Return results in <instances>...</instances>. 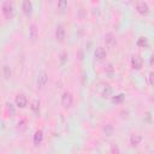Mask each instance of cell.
Instances as JSON below:
<instances>
[{
    "instance_id": "cell-6",
    "label": "cell",
    "mask_w": 154,
    "mask_h": 154,
    "mask_svg": "<svg viewBox=\"0 0 154 154\" xmlns=\"http://www.w3.org/2000/svg\"><path fill=\"white\" fill-rule=\"evenodd\" d=\"M47 81H48V75L45 71H41L38 73V76H37V87L38 88H43L47 84Z\"/></svg>"
},
{
    "instance_id": "cell-21",
    "label": "cell",
    "mask_w": 154,
    "mask_h": 154,
    "mask_svg": "<svg viewBox=\"0 0 154 154\" xmlns=\"http://www.w3.org/2000/svg\"><path fill=\"white\" fill-rule=\"evenodd\" d=\"M25 123H26L25 120H20V122L18 123V129H19L20 131H23V130L25 129Z\"/></svg>"
},
{
    "instance_id": "cell-12",
    "label": "cell",
    "mask_w": 154,
    "mask_h": 154,
    "mask_svg": "<svg viewBox=\"0 0 154 154\" xmlns=\"http://www.w3.org/2000/svg\"><path fill=\"white\" fill-rule=\"evenodd\" d=\"M30 108H31V111H32L35 114H38V113H40V101H38L37 99L32 100Z\"/></svg>"
},
{
    "instance_id": "cell-22",
    "label": "cell",
    "mask_w": 154,
    "mask_h": 154,
    "mask_svg": "<svg viewBox=\"0 0 154 154\" xmlns=\"http://www.w3.org/2000/svg\"><path fill=\"white\" fill-rule=\"evenodd\" d=\"M149 84L153 85V72H149Z\"/></svg>"
},
{
    "instance_id": "cell-20",
    "label": "cell",
    "mask_w": 154,
    "mask_h": 154,
    "mask_svg": "<svg viewBox=\"0 0 154 154\" xmlns=\"http://www.w3.org/2000/svg\"><path fill=\"white\" fill-rule=\"evenodd\" d=\"M124 99H125V95H124V94H119V95L113 96V101H114V102H123Z\"/></svg>"
},
{
    "instance_id": "cell-14",
    "label": "cell",
    "mask_w": 154,
    "mask_h": 154,
    "mask_svg": "<svg viewBox=\"0 0 154 154\" xmlns=\"http://www.w3.org/2000/svg\"><path fill=\"white\" fill-rule=\"evenodd\" d=\"M101 95H102L103 97H109V96L112 95V88H111L108 84L103 85V90L101 91Z\"/></svg>"
},
{
    "instance_id": "cell-8",
    "label": "cell",
    "mask_w": 154,
    "mask_h": 154,
    "mask_svg": "<svg viewBox=\"0 0 154 154\" xmlns=\"http://www.w3.org/2000/svg\"><path fill=\"white\" fill-rule=\"evenodd\" d=\"M14 101H16V105L18 107H20V108H24L26 106V103H28V99H26V96L24 94H18L16 96V100Z\"/></svg>"
},
{
    "instance_id": "cell-18",
    "label": "cell",
    "mask_w": 154,
    "mask_h": 154,
    "mask_svg": "<svg viewBox=\"0 0 154 154\" xmlns=\"http://www.w3.org/2000/svg\"><path fill=\"white\" fill-rule=\"evenodd\" d=\"M103 131H105V134H106L107 136H112V134H113V128H112V125H111V124H107V125L103 128Z\"/></svg>"
},
{
    "instance_id": "cell-1",
    "label": "cell",
    "mask_w": 154,
    "mask_h": 154,
    "mask_svg": "<svg viewBox=\"0 0 154 154\" xmlns=\"http://www.w3.org/2000/svg\"><path fill=\"white\" fill-rule=\"evenodd\" d=\"M1 10H2V14H4V17H5L6 19H11V18L13 17V14H14L13 5H12L10 1H5V2L2 4Z\"/></svg>"
},
{
    "instance_id": "cell-16",
    "label": "cell",
    "mask_w": 154,
    "mask_h": 154,
    "mask_svg": "<svg viewBox=\"0 0 154 154\" xmlns=\"http://www.w3.org/2000/svg\"><path fill=\"white\" fill-rule=\"evenodd\" d=\"M136 45H137L138 47H147V46H148V40H147V37H140V38L137 40Z\"/></svg>"
},
{
    "instance_id": "cell-5",
    "label": "cell",
    "mask_w": 154,
    "mask_h": 154,
    "mask_svg": "<svg viewBox=\"0 0 154 154\" xmlns=\"http://www.w3.org/2000/svg\"><path fill=\"white\" fill-rule=\"evenodd\" d=\"M105 43L108 48H113L117 45V38H116L113 32H107L105 35Z\"/></svg>"
},
{
    "instance_id": "cell-15",
    "label": "cell",
    "mask_w": 154,
    "mask_h": 154,
    "mask_svg": "<svg viewBox=\"0 0 154 154\" xmlns=\"http://www.w3.org/2000/svg\"><path fill=\"white\" fill-rule=\"evenodd\" d=\"M141 141H142V136H140V135H131V137H130V142L132 146H137Z\"/></svg>"
},
{
    "instance_id": "cell-19",
    "label": "cell",
    "mask_w": 154,
    "mask_h": 154,
    "mask_svg": "<svg viewBox=\"0 0 154 154\" xmlns=\"http://www.w3.org/2000/svg\"><path fill=\"white\" fill-rule=\"evenodd\" d=\"M11 73H12V72H11V69H10L7 65H5V66H4V77L8 79V78L11 77Z\"/></svg>"
},
{
    "instance_id": "cell-2",
    "label": "cell",
    "mask_w": 154,
    "mask_h": 154,
    "mask_svg": "<svg viewBox=\"0 0 154 154\" xmlns=\"http://www.w3.org/2000/svg\"><path fill=\"white\" fill-rule=\"evenodd\" d=\"M72 102H73V97H72L71 93L65 91L61 95V105H63V107L64 108H70L72 106Z\"/></svg>"
},
{
    "instance_id": "cell-13",
    "label": "cell",
    "mask_w": 154,
    "mask_h": 154,
    "mask_svg": "<svg viewBox=\"0 0 154 154\" xmlns=\"http://www.w3.org/2000/svg\"><path fill=\"white\" fill-rule=\"evenodd\" d=\"M29 34H30V37L31 40H35L38 35V30H37V26L35 24H31L30 25V29H29Z\"/></svg>"
},
{
    "instance_id": "cell-17",
    "label": "cell",
    "mask_w": 154,
    "mask_h": 154,
    "mask_svg": "<svg viewBox=\"0 0 154 154\" xmlns=\"http://www.w3.org/2000/svg\"><path fill=\"white\" fill-rule=\"evenodd\" d=\"M66 7H67V1H66V0H60V1L58 2V10H60L61 12L65 11Z\"/></svg>"
},
{
    "instance_id": "cell-7",
    "label": "cell",
    "mask_w": 154,
    "mask_h": 154,
    "mask_svg": "<svg viewBox=\"0 0 154 154\" xmlns=\"http://www.w3.org/2000/svg\"><path fill=\"white\" fill-rule=\"evenodd\" d=\"M55 38L59 42H63L64 38H65V29H64V26L61 24H59L57 26V29H55Z\"/></svg>"
},
{
    "instance_id": "cell-4",
    "label": "cell",
    "mask_w": 154,
    "mask_h": 154,
    "mask_svg": "<svg viewBox=\"0 0 154 154\" xmlns=\"http://www.w3.org/2000/svg\"><path fill=\"white\" fill-rule=\"evenodd\" d=\"M136 10H137V12H138L140 14H142V16H146V14L149 13V6H148V4L144 2V1H138V2H136Z\"/></svg>"
},
{
    "instance_id": "cell-3",
    "label": "cell",
    "mask_w": 154,
    "mask_h": 154,
    "mask_svg": "<svg viewBox=\"0 0 154 154\" xmlns=\"http://www.w3.org/2000/svg\"><path fill=\"white\" fill-rule=\"evenodd\" d=\"M142 65H143V59L141 58V55L135 54L131 57V67L134 70H141Z\"/></svg>"
},
{
    "instance_id": "cell-10",
    "label": "cell",
    "mask_w": 154,
    "mask_h": 154,
    "mask_svg": "<svg viewBox=\"0 0 154 154\" xmlns=\"http://www.w3.org/2000/svg\"><path fill=\"white\" fill-rule=\"evenodd\" d=\"M42 140H43V132H42V130H36L35 134H34V146L35 147H38L41 144Z\"/></svg>"
},
{
    "instance_id": "cell-9",
    "label": "cell",
    "mask_w": 154,
    "mask_h": 154,
    "mask_svg": "<svg viewBox=\"0 0 154 154\" xmlns=\"http://www.w3.org/2000/svg\"><path fill=\"white\" fill-rule=\"evenodd\" d=\"M94 55H95V59H96V60H99V61H102V60L106 58L107 53H106V49H105L103 47H97V48L95 49V53H94Z\"/></svg>"
},
{
    "instance_id": "cell-11",
    "label": "cell",
    "mask_w": 154,
    "mask_h": 154,
    "mask_svg": "<svg viewBox=\"0 0 154 154\" xmlns=\"http://www.w3.org/2000/svg\"><path fill=\"white\" fill-rule=\"evenodd\" d=\"M22 8H23V12H24L26 16L31 14V12H32V4H31V1H29V0L23 1Z\"/></svg>"
}]
</instances>
